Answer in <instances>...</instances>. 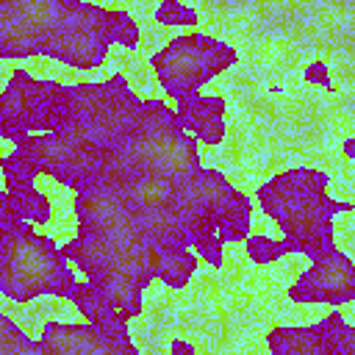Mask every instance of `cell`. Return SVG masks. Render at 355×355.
<instances>
[{"label":"cell","mask_w":355,"mask_h":355,"mask_svg":"<svg viewBox=\"0 0 355 355\" xmlns=\"http://www.w3.org/2000/svg\"><path fill=\"white\" fill-rule=\"evenodd\" d=\"M72 214L78 230L61 247L64 255L122 311L141 316L158 247L133 202L114 186H92L75 191Z\"/></svg>","instance_id":"1"},{"label":"cell","mask_w":355,"mask_h":355,"mask_svg":"<svg viewBox=\"0 0 355 355\" xmlns=\"http://www.w3.org/2000/svg\"><path fill=\"white\" fill-rule=\"evenodd\" d=\"M266 349L272 355H352L355 327L341 311H330L313 324H275L266 333Z\"/></svg>","instance_id":"10"},{"label":"cell","mask_w":355,"mask_h":355,"mask_svg":"<svg viewBox=\"0 0 355 355\" xmlns=\"http://www.w3.org/2000/svg\"><path fill=\"white\" fill-rule=\"evenodd\" d=\"M200 266V255L189 247H161L155 252V280L166 288H186Z\"/></svg>","instance_id":"13"},{"label":"cell","mask_w":355,"mask_h":355,"mask_svg":"<svg viewBox=\"0 0 355 355\" xmlns=\"http://www.w3.org/2000/svg\"><path fill=\"white\" fill-rule=\"evenodd\" d=\"M72 3H89V0H72Z\"/></svg>","instance_id":"25"},{"label":"cell","mask_w":355,"mask_h":355,"mask_svg":"<svg viewBox=\"0 0 355 355\" xmlns=\"http://www.w3.org/2000/svg\"><path fill=\"white\" fill-rule=\"evenodd\" d=\"M155 22L164 28H197L200 11L183 0H158L155 6Z\"/></svg>","instance_id":"19"},{"label":"cell","mask_w":355,"mask_h":355,"mask_svg":"<svg viewBox=\"0 0 355 355\" xmlns=\"http://www.w3.org/2000/svg\"><path fill=\"white\" fill-rule=\"evenodd\" d=\"M191 247L200 255V261H205L208 266H214V269H222L225 266V241L216 233H208V236L194 239Z\"/></svg>","instance_id":"21"},{"label":"cell","mask_w":355,"mask_h":355,"mask_svg":"<svg viewBox=\"0 0 355 355\" xmlns=\"http://www.w3.org/2000/svg\"><path fill=\"white\" fill-rule=\"evenodd\" d=\"M255 202L308 261L336 250L333 216L355 211L352 202L330 197V175L319 166H291L272 175L258 186Z\"/></svg>","instance_id":"2"},{"label":"cell","mask_w":355,"mask_h":355,"mask_svg":"<svg viewBox=\"0 0 355 355\" xmlns=\"http://www.w3.org/2000/svg\"><path fill=\"white\" fill-rule=\"evenodd\" d=\"M0 211H14L17 216H25L33 225H42L44 227L53 219V200L44 191H39L36 186L22 189V191L3 189L0 191Z\"/></svg>","instance_id":"15"},{"label":"cell","mask_w":355,"mask_h":355,"mask_svg":"<svg viewBox=\"0 0 355 355\" xmlns=\"http://www.w3.org/2000/svg\"><path fill=\"white\" fill-rule=\"evenodd\" d=\"M108 28L114 36V44H122L125 50H136L141 42V28L136 22L133 14H128L125 8H111L108 6Z\"/></svg>","instance_id":"20"},{"label":"cell","mask_w":355,"mask_h":355,"mask_svg":"<svg viewBox=\"0 0 355 355\" xmlns=\"http://www.w3.org/2000/svg\"><path fill=\"white\" fill-rule=\"evenodd\" d=\"M252 211H255V200H250L241 189H233V194L227 200V208H225V214L219 219L216 236L225 244L244 241L252 233Z\"/></svg>","instance_id":"14"},{"label":"cell","mask_w":355,"mask_h":355,"mask_svg":"<svg viewBox=\"0 0 355 355\" xmlns=\"http://www.w3.org/2000/svg\"><path fill=\"white\" fill-rule=\"evenodd\" d=\"M302 78L311 83V86H319V89H324V92H333V78H330V67H327V61H322V58H316V61H311L305 69H302Z\"/></svg>","instance_id":"22"},{"label":"cell","mask_w":355,"mask_h":355,"mask_svg":"<svg viewBox=\"0 0 355 355\" xmlns=\"http://www.w3.org/2000/svg\"><path fill=\"white\" fill-rule=\"evenodd\" d=\"M75 308H78V313L83 316V319H89V322H94V324H128L133 316L128 313V311H122L100 286H94L92 280H78V286H75V294H72V300H69Z\"/></svg>","instance_id":"12"},{"label":"cell","mask_w":355,"mask_h":355,"mask_svg":"<svg viewBox=\"0 0 355 355\" xmlns=\"http://www.w3.org/2000/svg\"><path fill=\"white\" fill-rule=\"evenodd\" d=\"M341 153L355 164V136H347V139L341 141Z\"/></svg>","instance_id":"24"},{"label":"cell","mask_w":355,"mask_h":355,"mask_svg":"<svg viewBox=\"0 0 355 355\" xmlns=\"http://www.w3.org/2000/svg\"><path fill=\"white\" fill-rule=\"evenodd\" d=\"M236 61H239V53L233 44L202 31L178 33L150 55L155 80L169 100L197 94L205 83H211L214 78L236 67Z\"/></svg>","instance_id":"5"},{"label":"cell","mask_w":355,"mask_h":355,"mask_svg":"<svg viewBox=\"0 0 355 355\" xmlns=\"http://www.w3.org/2000/svg\"><path fill=\"white\" fill-rule=\"evenodd\" d=\"M111 44L114 36L108 28V6H97L92 0L75 3L47 42L44 58H53L78 72H94L108 61Z\"/></svg>","instance_id":"6"},{"label":"cell","mask_w":355,"mask_h":355,"mask_svg":"<svg viewBox=\"0 0 355 355\" xmlns=\"http://www.w3.org/2000/svg\"><path fill=\"white\" fill-rule=\"evenodd\" d=\"M72 0H0V58L25 61L44 55Z\"/></svg>","instance_id":"7"},{"label":"cell","mask_w":355,"mask_h":355,"mask_svg":"<svg viewBox=\"0 0 355 355\" xmlns=\"http://www.w3.org/2000/svg\"><path fill=\"white\" fill-rule=\"evenodd\" d=\"M0 172H3V189H8V191L31 189L33 180H36V175H42L39 166L25 153H19L17 147L8 155L0 158Z\"/></svg>","instance_id":"17"},{"label":"cell","mask_w":355,"mask_h":355,"mask_svg":"<svg viewBox=\"0 0 355 355\" xmlns=\"http://www.w3.org/2000/svg\"><path fill=\"white\" fill-rule=\"evenodd\" d=\"M244 252L255 266H272V263L283 261L286 255H294V247H291V241L286 236L283 239H272L266 233H250L244 239Z\"/></svg>","instance_id":"16"},{"label":"cell","mask_w":355,"mask_h":355,"mask_svg":"<svg viewBox=\"0 0 355 355\" xmlns=\"http://www.w3.org/2000/svg\"><path fill=\"white\" fill-rule=\"evenodd\" d=\"M288 300L297 305H352L355 302V261L338 247L327 255L311 261L294 283L286 288Z\"/></svg>","instance_id":"9"},{"label":"cell","mask_w":355,"mask_h":355,"mask_svg":"<svg viewBox=\"0 0 355 355\" xmlns=\"http://www.w3.org/2000/svg\"><path fill=\"white\" fill-rule=\"evenodd\" d=\"M183 128L205 147H219L227 136V100L225 94H186L172 100Z\"/></svg>","instance_id":"11"},{"label":"cell","mask_w":355,"mask_h":355,"mask_svg":"<svg viewBox=\"0 0 355 355\" xmlns=\"http://www.w3.org/2000/svg\"><path fill=\"white\" fill-rule=\"evenodd\" d=\"M169 352H172V355H194L197 347L189 344V341H183V338H175V341L169 344Z\"/></svg>","instance_id":"23"},{"label":"cell","mask_w":355,"mask_h":355,"mask_svg":"<svg viewBox=\"0 0 355 355\" xmlns=\"http://www.w3.org/2000/svg\"><path fill=\"white\" fill-rule=\"evenodd\" d=\"M139 347L128 324L61 322L44 319L39 330V355H136Z\"/></svg>","instance_id":"8"},{"label":"cell","mask_w":355,"mask_h":355,"mask_svg":"<svg viewBox=\"0 0 355 355\" xmlns=\"http://www.w3.org/2000/svg\"><path fill=\"white\" fill-rule=\"evenodd\" d=\"M0 355H39V341H33L6 311L0 313Z\"/></svg>","instance_id":"18"},{"label":"cell","mask_w":355,"mask_h":355,"mask_svg":"<svg viewBox=\"0 0 355 355\" xmlns=\"http://www.w3.org/2000/svg\"><path fill=\"white\" fill-rule=\"evenodd\" d=\"M72 114V83L55 78H33L25 67H14L0 94V136L19 141L28 133L64 130Z\"/></svg>","instance_id":"4"},{"label":"cell","mask_w":355,"mask_h":355,"mask_svg":"<svg viewBox=\"0 0 355 355\" xmlns=\"http://www.w3.org/2000/svg\"><path fill=\"white\" fill-rule=\"evenodd\" d=\"M75 263L53 236L36 233L33 222L0 211V291L8 302L28 305L39 297L72 300Z\"/></svg>","instance_id":"3"}]
</instances>
